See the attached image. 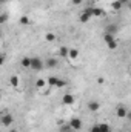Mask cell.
<instances>
[{"label":"cell","mask_w":131,"mask_h":132,"mask_svg":"<svg viewBox=\"0 0 131 132\" xmlns=\"http://www.w3.org/2000/svg\"><path fill=\"white\" fill-rule=\"evenodd\" d=\"M93 17H105L103 9H100V8H94V6H93Z\"/></svg>","instance_id":"7c38bea8"},{"label":"cell","mask_w":131,"mask_h":132,"mask_svg":"<svg viewBox=\"0 0 131 132\" xmlns=\"http://www.w3.org/2000/svg\"><path fill=\"white\" fill-rule=\"evenodd\" d=\"M116 117H117V118H127V117H128V109L123 108V106H119V108L116 109Z\"/></svg>","instance_id":"8992f818"},{"label":"cell","mask_w":131,"mask_h":132,"mask_svg":"<svg viewBox=\"0 0 131 132\" xmlns=\"http://www.w3.org/2000/svg\"><path fill=\"white\" fill-rule=\"evenodd\" d=\"M128 118L131 120V112H128Z\"/></svg>","instance_id":"4316f807"},{"label":"cell","mask_w":131,"mask_h":132,"mask_svg":"<svg viewBox=\"0 0 131 132\" xmlns=\"http://www.w3.org/2000/svg\"><path fill=\"white\" fill-rule=\"evenodd\" d=\"M119 2H120V3H122V5H127V3H128V2H130V0H119Z\"/></svg>","instance_id":"484cf974"},{"label":"cell","mask_w":131,"mask_h":132,"mask_svg":"<svg viewBox=\"0 0 131 132\" xmlns=\"http://www.w3.org/2000/svg\"><path fill=\"white\" fill-rule=\"evenodd\" d=\"M103 40H105V43H106V46L110 48V49H116L117 48V42H116V38H114V35L110 32H106L105 35H103Z\"/></svg>","instance_id":"6da1fadb"},{"label":"cell","mask_w":131,"mask_h":132,"mask_svg":"<svg viewBox=\"0 0 131 132\" xmlns=\"http://www.w3.org/2000/svg\"><path fill=\"white\" fill-rule=\"evenodd\" d=\"M88 109H90L91 112H99V109H100V103L96 101V100L90 101V103H88Z\"/></svg>","instance_id":"ba28073f"},{"label":"cell","mask_w":131,"mask_h":132,"mask_svg":"<svg viewBox=\"0 0 131 132\" xmlns=\"http://www.w3.org/2000/svg\"><path fill=\"white\" fill-rule=\"evenodd\" d=\"M9 132H16V131H9Z\"/></svg>","instance_id":"83f0119b"},{"label":"cell","mask_w":131,"mask_h":132,"mask_svg":"<svg viewBox=\"0 0 131 132\" xmlns=\"http://www.w3.org/2000/svg\"><path fill=\"white\" fill-rule=\"evenodd\" d=\"M59 54H60L62 57H68V54H69V49H68L66 46H62V48L59 49Z\"/></svg>","instance_id":"2e32d148"},{"label":"cell","mask_w":131,"mask_h":132,"mask_svg":"<svg viewBox=\"0 0 131 132\" xmlns=\"http://www.w3.org/2000/svg\"><path fill=\"white\" fill-rule=\"evenodd\" d=\"M57 80H59V77H56V75H51V77H48V78H46V83H48V86H49V88H56V85H57Z\"/></svg>","instance_id":"9c48e42d"},{"label":"cell","mask_w":131,"mask_h":132,"mask_svg":"<svg viewBox=\"0 0 131 132\" xmlns=\"http://www.w3.org/2000/svg\"><path fill=\"white\" fill-rule=\"evenodd\" d=\"M71 131H72V128H71L69 125H68V126H62V128H60V132H71Z\"/></svg>","instance_id":"44dd1931"},{"label":"cell","mask_w":131,"mask_h":132,"mask_svg":"<svg viewBox=\"0 0 131 132\" xmlns=\"http://www.w3.org/2000/svg\"><path fill=\"white\" fill-rule=\"evenodd\" d=\"M108 32H110V34H114V32H116V26H114V25L108 26Z\"/></svg>","instance_id":"7402d4cb"},{"label":"cell","mask_w":131,"mask_h":132,"mask_svg":"<svg viewBox=\"0 0 131 132\" xmlns=\"http://www.w3.org/2000/svg\"><path fill=\"white\" fill-rule=\"evenodd\" d=\"M97 83H99V85L105 83V78H103V77H99V78H97Z\"/></svg>","instance_id":"603a6c76"},{"label":"cell","mask_w":131,"mask_h":132,"mask_svg":"<svg viewBox=\"0 0 131 132\" xmlns=\"http://www.w3.org/2000/svg\"><path fill=\"white\" fill-rule=\"evenodd\" d=\"M9 83H11V86H12V88H19V77H17V75H14V77H11V80H9Z\"/></svg>","instance_id":"9a60e30c"},{"label":"cell","mask_w":131,"mask_h":132,"mask_svg":"<svg viewBox=\"0 0 131 132\" xmlns=\"http://www.w3.org/2000/svg\"><path fill=\"white\" fill-rule=\"evenodd\" d=\"M79 57V49H74V48H71L69 49V54H68V59H71V60H76Z\"/></svg>","instance_id":"8fae6325"},{"label":"cell","mask_w":131,"mask_h":132,"mask_svg":"<svg viewBox=\"0 0 131 132\" xmlns=\"http://www.w3.org/2000/svg\"><path fill=\"white\" fill-rule=\"evenodd\" d=\"M31 69H34V71H42L43 69V62L39 57H33L31 59Z\"/></svg>","instance_id":"277c9868"},{"label":"cell","mask_w":131,"mask_h":132,"mask_svg":"<svg viewBox=\"0 0 131 132\" xmlns=\"http://www.w3.org/2000/svg\"><path fill=\"white\" fill-rule=\"evenodd\" d=\"M45 40H46V42H54V40H56V35L53 32H46L45 34Z\"/></svg>","instance_id":"ac0fdd59"},{"label":"cell","mask_w":131,"mask_h":132,"mask_svg":"<svg viewBox=\"0 0 131 132\" xmlns=\"http://www.w3.org/2000/svg\"><path fill=\"white\" fill-rule=\"evenodd\" d=\"M122 6H123V5H122V3H120L119 0H114V2H111V8H113L114 11H119V9H120Z\"/></svg>","instance_id":"4fadbf2b"},{"label":"cell","mask_w":131,"mask_h":132,"mask_svg":"<svg viewBox=\"0 0 131 132\" xmlns=\"http://www.w3.org/2000/svg\"><path fill=\"white\" fill-rule=\"evenodd\" d=\"M91 19H93V8H88V9H85V11L80 14V19H79V20H80L82 23H86V22H90Z\"/></svg>","instance_id":"7a4b0ae2"},{"label":"cell","mask_w":131,"mask_h":132,"mask_svg":"<svg viewBox=\"0 0 131 132\" xmlns=\"http://www.w3.org/2000/svg\"><path fill=\"white\" fill-rule=\"evenodd\" d=\"M2 125H3L5 128H9V126H12V115H9V114H5V115H2Z\"/></svg>","instance_id":"52a82bcc"},{"label":"cell","mask_w":131,"mask_h":132,"mask_svg":"<svg viewBox=\"0 0 131 132\" xmlns=\"http://www.w3.org/2000/svg\"><path fill=\"white\" fill-rule=\"evenodd\" d=\"M69 126L72 128V131H80L82 129V120L77 118V117H72L71 121H69Z\"/></svg>","instance_id":"5b68a950"},{"label":"cell","mask_w":131,"mask_h":132,"mask_svg":"<svg viewBox=\"0 0 131 132\" xmlns=\"http://www.w3.org/2000/svg\"><path fill=\"white\" fill-rule=\"evenodd\" d=\"M45 86H48L46 80H43V78H37V81H35V88H37L39 91H42V89H45Z\"/></svg>","instance_id":"30bf717a"},{"label":"cell","mask_w":131,"mask_h":132,"mask_svg":"<svg viewBox=\"0 0 131 132\" xmlns=\"http://www.w3.org/2000/svg\"><path fill=\"white\" fill-rule=\"evenodd\" d=\"M65 86H66V81H65V80H62V78H59V80H57L56 88H57V89H62V88H65Z\"/></svg>","instance_id":"d6986e66"},{"label":"cell","mask_w":131,"mask_h":132,"mask_svg":"<svg viewBox=\"0 0 131 132\" xmlns=\"http://www.w3.org/2000/svg\"><path fill=\"white\" fill-rule=\"evenodd\" d=\"M30 22H31V20H30V17H26V15L20 19V23H22V25H30Z\"/></svg>","instance_id":"ffe728a7"},{"label":"cell","mask_w":131,"mask_h":132,"mask_svg":"<svg viewBox=\"0 0 131 132\" xmlns=\"http://www.w3.org/2000/svg\"><path fill=\"white\" fill-rule=\"evenodd\" d=\"M22 66L31 69V59H30V57H23V59H22Z\"/></svg>","instance_id":"5bb4252c"},{"label":"cell","mask_w":131,"mask_h":132,"mask_svg":"<svg viewBox=\"0 0 131 132\" xmlns=\"http://www.w3.org/2000/svg\"><path fill=\"white\" fill-rule=\"evenodd\" d=\"M76 103V97L72 95V94H69V92H66L62 95V104H65V106H71V104H74Z\"/></svg>","instance_id":"3957f363"},{"label":"cell","mask_w":131,"mask_h":132,"mask_svg":"<svg viewBox=\"0 0 131 132\" xmlns=\"http://www.w3.org/2000/svg\"><path fill=\"white\" fill-rule=\"evenodd\" d=\"M46 66H48V68H56V66H57V60H56V59H48V60H46Z\"/></svg>","instance_id":"e0dca14e"},{"label":"cell","mask_w":131,"mask_h":132,"mask_svg":"<svg viewBox=\"0 0 131 132\" xmlns=\"http://www.w3.org/2000/svg\"><path fill=\"white\" fill-rule=\"evenodd\" d=\"M82 3V0H72V5H80Z\"/></svg>","instance_id":"cb8c5ba5"},{"label":"cell","mask_w":131,"mask_h":132,"mask_svg":"<svg viewBox=\"0 0 131 132\" xmlns=\"http://www.w3.org/2000/svg\"><path fill=\"white\" fill-rule=\"evenodd\" d=\"M6 22V14H2V23Z\"/></svg>","instance_id":"d4e9b609"}]
</instances>
